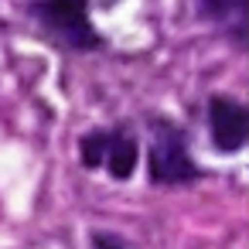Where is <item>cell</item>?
Returning a JSON list of instances; mask_svg holds the SVG:
<instances>
[{"label":"cell","instance_id":"cell-7","mask_svg":"<svg viewBox=\"0 0 249 249\" xmlns=\"http://www.w3.org/2000/svg\"><path fill=\"white\" fill-rule=\"evenodd\" d=\"M92 246H96V249H126V246L120 242V235H106V232H96V235H92Z\"/></svg>","mask_w":249,"mask_h":249},{"label":"cell","instance_id":"cell-2","mask_svg":"<svg viewBox=\"0 0 249 249\" xmlns=\"http://www.w3.org/2000/svg\"><path fill=\"white\" fill-rule=\"evenodd\" d=\"M31 11L41 18V24L69 38L79 52L99 45V35L89 24V0H38L31 4Z\"/></svg>","mask_w":249,"mask_h":249},{"label":"cell","instance_id":"cell-5","mask_svg":"<svg viewBox=\"0 0 249 249\" xmlns=\"http://www.w3.org/2000/svg\"><path fill=\"white\" fill-rule=\"evenodd\" d=\"M205 14H212L215 21H235L239 28L246 24V7L249 0H201Z\"/></svg>","mask_w":249,"mask_h":249},{"label":"cell","instance_id":"cell-3","mask_svg":"<svg viewBox=\"0 0 249 249\" xmlns=\"http://www.w3.org/2000/svg\"><path fill=\"white\" fill-rule=\"evenodd\" d=\"M208 123H212V140L218 150L232 154L246 143L249 137V116L242 109V103L229 99V96H215L208 103Z\"/></svg>","mask_w":249,"mask_h":249},{"label":"cell","instance_id":"cell-1","mask_svg":"<svg viewBox=\"0 0 249 249\" xmlns=\"http://www.w3.org/2000/svg\"><path fill=\"white\" fill-rule=\"evenodd\" d=\"M201 171L188 157V147L174 126H157L154 143H150V181L154 184H184L195 181Z\"/></svg>","mask_w":249,"mask_h":249},{"label":"cell","instance_id":"cell-6","mask_svg":"<svg viewBox=\"0 0 249 249\" xmlns=\"http://www.w3.org/2000/svg\"><path fill=\"white\" fill-rule=\"evenodd\" d=\"M106 147H109V133H89L82 140V164L86 167H99L106 160Z\"/></svg>","mask_w":249,"mask_h":249},{"label":"cell","instance_id":"cell-4","mask_svg":"<svg viewBox=\"0 0 249 249\" xmlns=\"http://www.w3.org/2000/svg\"><path fill=\"white\" fill-rule=\"evenodd\" d=\"M106 164H109V174L113 178H130L133 167H137V143L123 133L109 137V147H106Z\"/></svg>","mask_w":249,"mask_h":249}]
</instances>
